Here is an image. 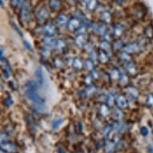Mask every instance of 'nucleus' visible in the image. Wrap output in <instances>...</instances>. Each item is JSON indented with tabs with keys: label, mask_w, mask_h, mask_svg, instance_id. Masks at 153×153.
Listing matches in <instances>:
<instances>
[{
	"label": "nucleus",
	"mask_w": 153,
	"mask_h": 153,
	"mask_svg": "<svg viewBox=\"0 0 153 153\" xmlns=\"http://www.w3.org/2000/svg\"><path fill=\"white\" fill-rule=\"evenodd\" d=\"M37 91L38 90L32 89V88H27L25 91V94L27 97L34 103V104H38V105L44 104V100L39 95Z\"/></svg>",
	"instance_id": "f257e3e1"
},
{
	"label": "nucleus",
	"mask_w": 153,
	"mask_h": 153,
	"mask_svg": "<svg viewBox=\"0 0 153 153\" xmlns=\"http://www.w3.org/2000/svg\"><path fill=\"white\" fill-rule=\"evenodd\" d=\"M31 19V10H30V4L28 3H24L21 7L20 14H19V19L23 24L28 23Z\"/></svg>",
	"instance_id": "f03ea898"
},
{
	"label": "nucleus",
	"mask_w": 153,
	"mask_h": 153,
	"mask_svg": "<svg viewBox=\"0 0 153 153\" xmlns=\"http://www.w3.org/2000/svg\"><path fill=\"white\" fill-rule=\"evenodd\" d=\"M50 17V13L46 7H43L36 13V21L39 25H44Z\"/></svg>",
	"instance_id": "7ed1b4c3"
},
{
	"label": "nucleus",
	"mask_w": 153,
	"mask_h": 153,
	"mask_svg": "<svg viewBox=\"0 0 153 153\" xmlns=\"http://www.w3.org/2000/svg\"><path fill=\"white\" fill-rule=\"evenodd\" d=\"M143 45L141 43H131L125 45L123 48V52H126L129 55L137 54L142 51Z\"/></svg>",
	"instance_id": "20e7f679"
},
{
	"label": "nucleus",
	"mask_w": 153,
	"mask_h": 153,
	"mask_svg": "<svg viewBox=\"0 0 153 153\" xmlns=\"http://www.w3.org/2000/svg\"><path fill=\"white\" fill-rule=\"evenodd\" d=\"M67 26H68V29L70 31L75 32V31H77L80 28V27L82 26V22H81L80 19H79V18H72L68 21V23Z\"/></svg>",
	"instance_id": "39448f33"
},
{
	"label": "nucleus",
	"mask_w": 153,
	"mask_h": 153,
	"mask_svg": "<svg viewBox=\"0 0 153 153\" xmlns=\"http://www.w3.org/2000/svg\"><path fill=\"white\" fill-rule=\"evenodd\" d=\"M43 32L47 36H51L52 37L53 35H55L57 32V28L52 23L46 24V25L43 26Z\"/></svg>",
	"instance_id": "423d86ee"
},
{
	"label": "nucleus",
	"mask_w": 153,
	"mask_h": 153,
	"mask_svg": "<svg viewBox=\"0 0 153 153\" xmlns=\"http://www.w3.org/2000/svg\"><path fill=\"white\" fill-rule=\"evenodd\" d=\"M1 149L3 152L9 153H14L17 152V147L10 142H3L1 143Z\"/></svg>",
	"instance_id": "0eeeda50"
},
{
	"label": "nucleus",
	"mask_w": 153,
	"mask_h": 153,
	"mask_svg": "<svg viewBox=\"0 0 153 153\" xmlns=\"http://www.w3.org/2000/svg\"><path fill=\"white\" fill-rule=\"evenodd\" d=\"M116 103L120 109H125L128 108V100L122 95H119L116 97Z\"/></svg>",
	"instance_id": "6e6552de"
},
{
	"label": "nucleus",
	"mask_w": 153,
	"mask_h": 153,
	"mask_svg": "<svg viewBox=\"0 0 153 153\" xmlns=\"http://www.w3.org/2000/svg\"><path fill=\"white\" fill-rule=\"evenodd\" d=\"M87 43V36L85 35H78L75 39V44L79 48H82Z\"/></svg>",
	"instance_id": "1a4fd4ad"
},
{
	"label": "nucleus",
	"mask_w": 153,
	"mask_h": 153,
	"mask_svg": "<svg viewBox=\"0 0 153 153\" xmlns=\"http://www.w3.org/2000/svg\"><path fill=\"white\" fill-rule=\"evenodd\" d=\"M125 70L129 75H135L137 74V68H136V64L132 62H129V63H126Z\"/></svg>",
	"instance_id": "9d476101"
},
{
	"label": "nucleus",
	"mask_w": 153,
	"mask_h": 153,
	"mask_svg": "<svg viewBox=\"0 0 153 153\" xmlns=\"http://www.w3.org/2000/svg\"><path fill=\"white\" fill-rule=\"evenodd\" d=\"M49 7L52 11H59L62 7L61 0H49Z\"/></svg>",
	"instance_id": "9b49d317"
},
{
	"label": "nucleus",
	"mask_w": 153,
	"mask_h": 153,
	"mask_svg": "<svg viewBox=\"0 0 153 153\" xmlns=\"http://www.w3.org/2000/svg\"><path fill=\"white\" fill-rule=\"evenodd\" d=\"M123 32H124V28H123V26L120 24V23L116 24V26L114 27V29H113V35H114V37L116 38V39H119V38L123 35Z\"/></svg>",
	"instance_id": "f8f14e48"
},
{
	"label": "nucleus",
	"mask_w": 153,
	"mask_h": 153,
	"mask_svg": "<svg viewBox=\"0 0 153 153\" xmlns=\"http://www.w3.org/2000/svg\"><path fill=\"white\" fill-rule=\"evenodd\" d=\"M66 43L64 40L62 39H57L55 40V45H54V49L56 50L59 52H63V51L65 50L66 48Z\"/></svg>",
	"instance_id": "ddd939ff"
},
{
	"label": "nucleus",
	"mask_w": 153,
	"mask_h": 153,
	"mask_svg": "<svg viewBox=\"0 0 153 153\" xmlns=\"http://www.w3.org/2000/svg\"><path fill=\"white\" fill-rule=\"evenodd\" d=\"M99 113L102 117L105 118L110 114V107H108L107 104H101L99 108Z\"/></svg>",
	"instance_id": "4468645a"
},
{
	"label": "nucleus",
	"mask_w": 153,
	"mask_h": 153,
	"mask_svg": "<svg viewBox=\"0 0 153 153\" xmlns=\"http://www.w3.org/2000/svg\"><path fill=\"white\" fill-rule=\"evenodd\" d=\"M68 18L65 15H59L58 17L56 18V23L59 27H64V26L68 25Z\"/></svg>",
	"instance_id": "2eb2a0df"
},
{
	"label": "nucleus",
	"mask_w": 153,
	"mask_h": 153,
	"mask_svg": "<svg viewBox=\"0 0 153 153\" xmlns=\"http://www.w3.org/2000/svg\"><path fill=\"white\" fill-rule=\"evenodd\" d=\"M97 59H98V60L100 61V63H103V64H106V63H108L110 60V58H109V56H108V53L105 52V51H100V52L99 53L98 55H97Z\"/></svg>",
	"instance_id": "dca6fc26"
},
{
	"label": "nucleus",
	"mask_w": 153,
	"mask_h": 153,
	"mask_svg": "<svg viewBox=\"0 0 153 153\" xmlns=\"http://www.w3.org/2000/svg\"><path fill=\"white\" fill-rule=\"evenodd\" d=\"M100 19L103 21V23L109 24L111 22V14L109 11H108V10L103 11L100 15Z\"/></svg>",
	"instance_id": "f3484780"
},
{
	"label": "nucleus",
	"mask_w": 153,
	"mask_h": 153,
	"mask_svg": "<svg viewBox=\"0 0 153 153\" xmlns=\"http://www.w3.org/2000/svg\"><path fill=\"white\" fill-rule=\"evenodd\" d=\"M126 92L128 93L131 98H133V100H136V99L138 98L139 91L136 88H134V87H128V88H127Z\"/></svg>",
	"instance_id": "a211bd4d"
},
{
	"label": "nucleus",
	"mask_w": 153,
	"mask_h": 153,
	"mask_svg": "<svg viewBox=\"0 0 153 153\" xmlns=\"http://www.w3.org/2000/svg\"><path fill=\"white\" fill-rule=\"evenodd\" d=\"M72 66L75 71H81L84 68V64L81 61L80 59L75 58L72 63Z\"/></svg>",
	"instance_id": "6ab92c4d"
},
{
	"label": "nucleus",
	"mask_w": 153,
	"mask_h": 153,
	"mask_svg": "<svg viewBox=\"0 0 153 153\" xmlns=\"http://www.w3.org/2000/svg\"><path fill=\"white\" fill-rule=\"evenodd\" d=\"M98 7V0H88L87 2V8L89 11H94Z\"/></svg>",
	"instance_id": "aec40b11"
},
{
	"label": "nucleus",
	"mask_w": 153,
	"mask_h": 153,
	"mask_svg": "<svg viewBox=\"0 0 153 153\" xmlns=\"http://www.w3.org/2000/svg\"><path fill=\"white\" fill-rule=\"evenodd\" d=\"M35 76H36V79H37V82L39 83V85H42L44 82V75H43V71L41 69L38 68L35 71Z\"/></svg>",
	"instance_id": "412c9836"
},
{
	"label": "nucleus",
	"mask_w": 153,
	"mask_h": 153,
	"mask_svg": "<svg viewBox=\"0 0 153 153\" xmlns=\"http://www.w3.org/2000/svg\"><path fill=\"white\" fill-rule=\"evenodd\" d=\"M100 48L102 49V51H105V52H110L111 51V46L110 45V43L107 40L102 41L100 43Z\"/></svg>",
	"instance_id": "4be33fe9"
},
{
	"label": "nucleus",
	"mask_w": 153,
	"mask_h": 153,
	"mask_svg": "<svg viewBox=\"0 0 153 153\" xmlns=\"http://www.w3.org/2000/svg\"><path fill=\"white\" fill-rule=\"evenodd\" d=\"M123 42L120 40V39H116V40L114 41V43H113V45H112V49L114 51H119L120 50H123Z\"/></svg>",
	"instance_id": "5701e85b"
},
{
	"label": "nucleus",
	"mask_w": 153,
	"mask_h": 153,
	"mask_svg": "<svg viewBox=\"0 0 153 153\" xmlns=\"http://www.w3.org/2000/svg\"><path fill=\"white\" fill-rule=\"evenodd\" d=\"M120 85L122 87H126L129 83V77L127 74H121V76L119 79Z\"/></svg>",
	"instance_id": "b1692460"
},
{
	"label": "nucleus",
	"mask_w": 153,
	"mask_h": 153,
	"mask_svg": "<svg viewBox=\"0 0 153 153\" xmlns=\"http://www.w3.org/2000/svg\"><path fill=\"white\" fill-rule=\"evenodd\" d=\"M115 102H116V98L115 96L112 95V94H108L106 97V104L110 107V108H112L114 104H115Z\"/></svg>",
	"instance_id": "393cba45"
},
{
	"label": "nucleus",
	"mask_w": 153,
	"mask_h": 153,
	"mask_svg": "<svg viewBox=\"0 0 153 153\" xmlns=\"http://www.w3.org/2000/svg\"><path fill=\"white\" fill-rule=\"evenodd\" d=\"M144 35L147 39H153V26L149 25L144 30Z\"/></svg>",
	"instance_id": "a878e982"
},
{
	"label": "nucleus",
	"mask_w": 153,
	"mask_h": 153,
	"mask_svg": "<svg viewBox=\"0 0 153 153\" xmlns=\"http://www.w3.org/2000/svg\"><path fill=\"white\" fill-rule=\"evenodd\" d=\"M43 42H44V44L47 46L48 49H50V48H54V45H55V41L53 40L51 36H47V37L44 39Z\"/></svg>",
	"instance_id": "bb28decb"
},
{
	"label": "nucleus",
	"mask_w": 153,
	"mask_h": 153,
	"mask_svg": "<svg viewBox=\"0 0 153 153\" xmlns=\"http://www.w3.org/2000/svg\"><path fill=\"white\" fill-rule=\"evenodd\" d=\"M110 76L111 79H114V80H117V79H120L121 76L120 71L117 69V68H114L111 70L110 73Z\"/></svg>",
	"instance_id": "cd10ccee"
},
{
	"label": "nucleus",
	"mask_w": 153,
	"mask_h": 153,
	"mask_svg": "<svg viewBox=\"0 0 153 153\" xmlns=\"http://www.w3.org/2000/svg\"><path fill=\"white\" fill-rule=\"evenodd\" d=\"M95 91H96V88H95V86L89 85L88 88H86V90H85L86 96L91 97V96H92V95L95 94Z\"/></svg>",
	"instance_id": "c85d7f7f"
},
{
	"label": "nucleus",
	"mask_w": 153,
	"mask_h": 153,
	"mask_svg": "<svg viewBox=\"0 0 153 153\" xmlns=\"http://www.w3.org/2000/svg\"><path fill=\"white\" fill-rule=\"evenodd\" d=\"M10 2L13 8L20 7L24 4V0H10Z\"/></svg>",
	"instance_id": "c756f323"
},
{
	"label": "nucleus",
	"mask_w": 153,
	"mask_h": 153,
	"mask_svg": "<svg viewBox=\"0 0 153 153\" xmlns=\"http://www.w3.org/2000/svg\"><path fill=\"white\" fill-rule=\"evenodd\" d=\"M97 33L99 35H102V36H104L108 33V29H107V26L105 25V23L102 24V25H99Z\"/></svg>",
	"instance_id": "7c9ffc66"
},
{
	"label": "nucleus",
	"mask_w": 153,
	"mask_h": 153,
	"mask_svg": "<svg viewBox=\"0 0 153 153\" xmlns=\"http://www.w3.org/2000/svg\"><path fill=\"white\" fill-rule=\"evenodd\" d=\"M114 117H115V119H116V120L118 121H120L123 120V111L120 110V108L115 110V111H114Z\"/></svg>",
	"instance_id": "2f4dec72"
},
{
	"label": "nucleus",
	"mask_w": 153,
	"mask_h": 153,
	"mask_svg": "<svg viewBox=\"0 0 153 153\" xmlns=\"http://www.w3.org/2000/svg\"><path fill=\"white\" fill-rule=\"evenodd\" d=\"M26 86H27V88H32V89H35V90H38V89H39V83H38V82H35V81H27V83H26Z\"/></svg>",
	"instance_id": "473e14b6"
},
{
	"label": "nucleus",
	"mask_w": 153,
	"mask_h": 153,
	"mask_svg": "<svg viewBox=\"0 0 153 153\" xmlns=\"http://www.w3.org/2000/svg\"><path fill=\"white\" fill-rule=\"evenodd\" d=\"M120 59L121 60H123L124 63H129V62H131V56L129 54H128V53L126 52H122L121 53L120 55Z\"/></svg>",
	"instance_id": "72a5a7b5"
},
{
	"label": "nucleus",
	"mask_w": 153,
	"mask_h": 153,
	"mask_svg": "<svg viewBox=\"0 0 153 153\" xmlns=\"http://www.w3.org/2000/svg\"><path fill=\"white\" fill-rule=\"evenodd\" d=\"M146 104L148 108H153V95L152 94H149L147 96V100H146Z\"/></svg>",
	"instance_id": "f704fd0d"
},
{
	"label": "nucleus",
	"mask_w": 153,
	"mask_h": 153,
	"mask_svg": "<svg viewBox=\"0 0 153 153\" xmlns=\"http://www.w3.org/2000/svg\"><path fill=\"white\" fill-rule=\"evenodd\" d=\"M63 123V119H59L57 120H55L52 124V128L54 130H56V129H58L59 127H60Z\"/></svg>",
	"instance_id": "c9c22d12"
},
{
	"label": "nucleus",
	"mask_w": 153,
	"mask_h": 153,
	"mask_svg": "<svg viewBox=\"0 0 153 153\" xmlns=\"http://www.w3.org/2000/svg\"><path fill=\"white\" fill-rule=\"evenodd\" d=\"M84 68H85L87 70L90 71L94 70V64H93L92 61L91 60L86 61L85 63H84Z\"/></svg>",
	"instance_id": "e433bc0d"
},
{
	"label": "nucleus",
	"mask_w": 153,
	"mask_h": 153,
	"mask_svg": "<svg viewBox=\"0 0 153 153\" xmlns=\"http://www.w3.org/2000/svg\"><path fill=\"white\" fill-rule=\"evenodd\" d=\"M144 15H145V10H143L142 7L139 8L138 10H136V15H137V17L140 18V19L143 18V16H144Z\"/></svg>",
	"instance_id": "4c0bfd02"
},
{
	"label": "nucleus",
	"mask_w": 153,
	"mask_h": 153,
	"mask_svg": "<svg viewBox=\"0 0 153 153\" xmlns=\"http://www.w3.org/2000/svg\"><path fill=\"white\" fill-rule=\"evenodd\" d=\"M87 28H88V26L86 25H82L80 27V28L77 30V33L79 35H85L86 30H87Z\"/></svg>",
	"instance_id": "58836bf2"
},
{
	"label": "nucleus",
	"mask_w": 153,
	"mask_h": 153,
	"mask_svg": "<svg viewBox=\"0 0 153 153\" xmlns=\"http://www.w3.org/2000/svg\"><path fill=\"white\" fill-rule=\"evenodd\" d=\"M99 77H100V74L97 70L94 69L93 71H91V79H98Z\"/></svg>",
	"instance_id": "ea45409f"
},
{
	"label": "nucleus",
	"mask_w": 153,
	"mask_h": 153,
	"mask_svg": "<svg viewBox=\"0 0 153 153\" xmlns=\"http://www.w3.org/2000/svg\"><path fill=\"white\" fill-rule=\"evenodd\" d=\"M12 104H13V101L10 97H8V98L4 100V105H5L6 107H10V106H11Z\"/></svg>",
	"instance_id": "a19ab883"
},
{
	"label": "nucleus",
	"mask_w": 153,
	"mask_h": 153,
	"mask_svg": "<svg viewBox=\"0 0 153 153\" xmlns=\"http://www.w3.org/2000/svg\"><path fill=\"white\" fill-rule=\"evenodd\" d=\"M148 129L146 127H142L140 129V133H141V135L143 136H147L148 135Z\"/></svg>",
	"instance_id": "79ce46f5"
},
{
	"label": "nucleus",
	"mask_w": 153,
	"mask_h": 153,
	"mask_svg": "<svg viewBox=\"0 0 153 153\" xmlns=\"http://www.w3.org/2000/svg\"><path fill=\"white\" fill-rule=\"evenodd\" d=\"M111 130H112V128H111V126L108 125V127H106L105 129H104V134H105V136H108L110 134L111 131Z\"/></svg>",
	"instance_id": "37998d69"
},
{
	"label": "nucleus",
	"mask_w": 153,
	"mask_h": 153,
	"mask_svg": "<svg viewBox=\"0 0 153 153\" xmlns=\"http://www.w3.org/2000/svg\"><path fill=\"white\" fill-rule=\"evenodd\" d=\"M3 75H4V77H5L6 79H9V77H10V71H8L7 69H3Z\"/></svg>",
	"instance_id": "c03bdc74"
},
{
	"label": "nucleus",
	"mask_w": 153,
	"mask_h": 153,
	"mask_svg": "<svg viewBox=\"0 0 153 153\" xmlns=\"http://www.w3.org/2000/svg\"><path fill=\"white\" fill-rule=\"evenodd\" d=\"M42 54H43V57H46V58H47V57H48V56H50L51 51L49 49H48V50H44L42 51Z\"/></svg>",
	"instance_id": "a18cd8bd"
},
{
	"label": "nucleus",
	"mask_w": 153,
	"mask_h": 153,
	"mask_svg": "<svg viewBox=\"0 0 153 153\" xmlns=\"http://www.w3.org/2000/svg\"><path fill=\"white\" fill-rule=\"evenodd\" d=\"M124 2H125V0H116V3L118 5H122Z\"/></svg>",
	"instance_id": "49530a36"
},
{
	"label": "nucleus",
	"mask_w": 153,
	"mask_h": 153,
	"mask_svg": "<svg viewBox=\"0 0 153 153\" xmlns=\"http://www.w3.org/2000/svg\"><path fill=\"white\" fill-rule=\"evenodd\" d=\"M148 153H153V148L152 146L148 147Z\"/></svg>",
	"instance_id": "de8ad7c7"
},
{
	"label": "nucleus",
	"mask_w": 153,
	"mask_h": 153,
	"mask_svg": "<svg viewBox=\"0 0 153 153\" xmlns=\"http://www.w3.org/2000/svg\"><path fill=\"white\" fill-rule=\"evenodd\" d=\"M59 153H65V152H64L62 148H59Z\"/></svg>",
	"instance_id": "09e8293b"
},
{
	"label": "nucleus",
	"mask_w": 153,
	"mask_h": 153,
	"mask_svg": "<svg viewBox=\"0 0 153 153\" xmlns=\"http://www.w3.org/2000/svg\"><path fill=\"white\" fill-rule=\"evenodd\" d=\"M25 44H26V47H27V48H29L30 50H32V49H31V48H30V46H29V44H28V43H27V42H25Z\"/></svg>",
	"instance_id": "8fccbe9b"
},
{
	"label": "nucleus",
	"mask_w": 153,
	"mask_h": 153,
	"mask_svg": "<svg viewBox=\"0 0 153 153\" xmlns=\"http://www.w3.org/2000/svg\"><path fill=\"white\" fill-rule=\"evenodd\" d=\"M1 6H2V7H3V6H4V5H3V0H1Z\"/></svg>",
	"instance_id": "3c124183"
}]
</instances>
